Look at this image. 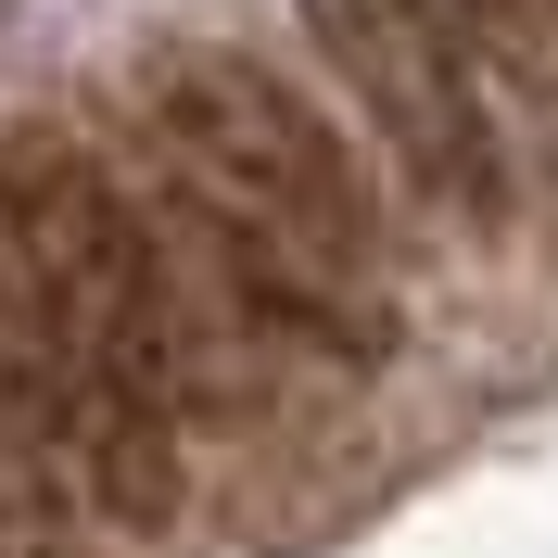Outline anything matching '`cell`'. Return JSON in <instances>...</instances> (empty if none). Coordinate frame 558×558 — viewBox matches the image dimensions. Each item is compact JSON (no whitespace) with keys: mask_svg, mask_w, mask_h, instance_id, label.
I'll return each mask as SVG.
<instances>
[{"mask_svg":"<svg viewBox=\"0 0 558 558\" xmlns=\"http://www.w3.org/2000/svg\"><path fill=\"white\" fill-rule=\"evenodd\" d=\"M0 254L26 267L38 317L89 368V508L114 533H166L178 521V393H191L178 279H166V242L140 229L128 178L51 114L0 128Z\"/></svg>","mask_w":558,"mask_h":558,"instance_id":"cell-1","label":"cell"},{"mask_svg":"<svg viewBox=\"0 0 558 558\" xmlns=\"http://www.w3.org/2000/svg\"><path fill=\"white\" fill-rule=\"evenodd\" d=\"M140 102H153V140H166V166H191L216 204H242L254 229L279 242H305L317 267L368 279V191H355L343 140L317 128L267 64L242 51H216V38H166V51H140Z\"/></svg>","mask_w":558,"mask_h":558,"instance_id":"cell-2","label":"cell"},{"mask_svg":"<svg viewBox=\"0 0 558 558\" xmlns=\"http://www.w3.org/2000/svg\"><path fill=\"white\" fill-rule=\"evenodd\" d=\"M317 51H330V76H343L355 102L381 114V140L407 153V178L432 191L445 216H470V229H495L508 216V153H495V102L457 76V51L432 26H418L407 0H305Z\"/></svg>","mask_w":558,"mask_h":558,"instance_id":"cell-3","label":"cell"},{"mask_svg":"<svg viewBox=\"0 0 558 558\" xmlns=\"http://www.w3.org/2000/svg\"><path fill=\"white\" fill-rule=\"evenodd\" d=\"M407 13L457 51V76H470L483 102H495V89L533 102V13H546V0H407Z\"/></svg>","mask_w":558,"mask_h":558,"instance_id":"cell-4","label":"cell"},{"mask_svg":"<svg viewBox=\"0 0 558 558\" xmlns=\"http://www.w3.org/2000/svg\"><path fill=\"white\" fill-rule=\"evenodd\" d=\"M546 26H558V0H546Z\"/></svg>","mask_w":558,"mask_h":558,"instance_id":"cell-5","label":"cell"}]
</instances>
